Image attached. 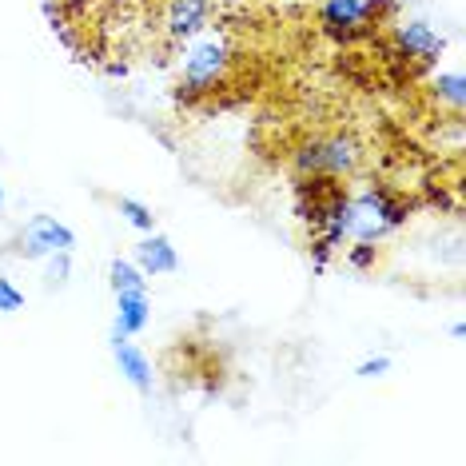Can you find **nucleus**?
Wrapping results in <instances>:
<instances>
[{
    "label": "nucleus",
    "instance_id": "1",
    "mask_svg": "<svg viewBox=\"0 0 466 466\" xmlns=\"http://www.w3.org/2000/svg\"><path fill=\"white\" fill-rule=\"evenodd\" d=\"M231 60L236 52L224 36H196L184 45V56H179V80H176V92L184 104H196V100H208L216 96L219 88L228 84V72H231Z\"/></svg>",
    "mask_w": 466,
    "mask_h": 466
},
{
    "label": "nucleus",
    "instance_id": "2",
    "mask_svg": "<svg viewBox=\"0 0 466 466\" xmlns=\"http://www.w3.org/2000/svg\"><path fill=\"white\" fill-rule=\"evenodd\" d=\"M295 176L307 179H351L363 167V144L351 132H319L291 147Z\"/></svg>",
    "mask_w": 466,
    "mask_h": 466
},
{
    "label": "nucleus",
    "instance_id": "3",
    "mask_svg": "<svg viewBox=\"0 0 466 466\" xmlns=\"http://www.w3.org/2000/svg\"><path fill=\"white\" fill-rule=\"evenodd\" d=\"M355 199V228L351 239L363 243H387L395 231H402L410 224V204L407 196H399L395 187L387 184H367L351 192Z\"/></svg>",
    "mask_w": 466,
    "mask_h": 466
},
{
    "label": "nucleus",
    "instance_id": "4",
    "mask_svg": "<svg viewBox=\"0 0 466 466\" xmlns=\"http://www.w3.org/2000/svg\"><path fill=\"white\" fill-rule=\"evenodd\" d=\"M315 25L335 48H355L379 33L375 16L367 13V0H323Z\"/></svg>",
    "mask_w": 466,
    "mask_h": 466
},
{
    "label": "nucleus",
    "instance_id": "5",
    "mask_svg": "<svg viewBox=\"0 0 466 466\" xmlns=\"http://www.w3.org/2000/svg\"><path fill=\"white\" fill-rule=\"evenodd\" d=\"M390 48L407 65L439 68L442 52H447V36L422 16H399V20H390Z\"/></svg>",
    "mask_w": 466,
    "mask_h": 466
},
{
    "label": "nucleus",
    "instance_id": "6",
    "mask_svg": "<svg viewBox=\"0 0 466 466\" xmlns=\"http://www.w3.org/2000/svg\"><path fill=\"white\" fill-rule=\"evenodd\" d=\"M13 251L25 263H45L52 251H76V231H72L65 219L48 216V211H36V216L16 231Z\"/></svg>",
    "mask_w": 466,
    "mask_h": 466
},
{
    "label": "nucleus",
    "instance_id": "7",
    "mask_svg": "<svg viewBox=\"0 0 466 466\" xmlns=\"http://www.w3.org/2000/svg\"><path fill=\"white\" fill-rule=\"evenodd\" d=\"M216 16V0H167L164 5V36L176 45L204 36Z\"/></svg>",
    "mask_w": 466,
    "mask_h": 466
},
{
    "label": "nucleus",
    "instance_id": "8",
    "mask_svg": "<svg viewBox=\"0 0 466 466\" xmlns=\"http://www.w3.org/2000/svg\"><path fill=\"white\" fill-rule=\"evenodd\" d=\"M108 351H112V363H116V370H120V379L128 383L136 395H152L156 390V370H152V359H147V351L136 339H128V335H116L112 331V339H108Z\"/></svg>",
    "mask_w": 466,
    "mask_h": 466
},
{
    "label": "nucleus",
    "instance_id": "9",
    "mask_svg": "<svg viewBox=\"0 0 466 466\" xmlns=\"http://www.w3.org/2000/svg\"><path fill=\"white\" fill-rule=\"evenodd\" d=\"M132 259H136V268H140L147 279H156V275H176L179 271V251H176V243L167 239L160 228L144 231L140 243H136V251H132Z\"/></svg>",
    "mask_w": 466,
    "mask_h": 466
},
{
    "label": "nucleus",
    "instance_id": "10",
    "mask_svg": "<svg viewBox=\"0 0 466 466\" xmlns=\"http://www.w3.org/2000/svg\"><path fill=\"white\" fill-rule=\"evenodd\" d=\"M116 299V315H112V331L140 339L152 327V299L147 291H128V295H112Z\"/></svg>",
    "mask_w": 466,
    "mask_h": 466
},
{
    "label": "nucleus",
    "instance_id": "11",
    "mask_svg": "<svg viewBox=\"0 0 466 466\" xmlns=\"http://www.w3.org/2000/svg\"><path fill=\"white\" fill-rule=\"evenodd\" d=\"M427 92H431V100L439 104V108L462 116V108H466V76H462V68H431Z\"/></svg>",
    "mask_w": 466,
    "mask_h": 466
},
{
    "label": "nucleus",
    "instance_id": "12",
    "mask_svg": "<svg viewBox=\"0 0 466 466\" xmlns=\"http://www.w3.org/2000/svg\"><path fill=\"white\" fill-rule=\"evenodd\" d=\"M108 291L112 295H128V291H147V275L136 268V259L116 256L108 263Z\"/></svg>",
    "mask_w": 466,
    "mask_h": 466
},
{
    "label": "nucleus",
    "instance_id": "13",
    "mask_svg": "<svg viewBox=\"0 0 466 466\" xmlns=\"http://www.w3.org/2000/svg\"><path fill=\"white\" fill-rule=\"evenodd\" d=\"M116 216L124 219L128 228H136L144 236V231H156V211L144 204V199H136V196H120L116 199Z\"/></svg>",
    "mask_w": 466,
    "mask_h": 466
},
{
    "label": "nucleus",
    "instance_id": "14",
    "mask_svg": "<svg viewBox=\"0 0 466 466\" xmlns=\"http://www.w3.org/2000/svg\"><path fill=\"white\" fill-rule=\"evenodd\" d=\"M383 243H363V239H347L343 243V259L351 271H375L379 268V256H383Z\"/></svg>",
    "mask_w": 466,
    "mask_h": 466
},
{
    "label": "nucleus",
    "instance_id": "15",
    "mask_svg": "<svg viewBox=\"0 0 466 466\" xmlns=\"http://www.w3.org/2000/svg\"><path fill=\"white\" fill-rule=\"evenodd\" d=\"M72 279V251H52L45 259V288L48 291H65Z\"/></svg>",
    "mask_w": 466,
    "mask_h": 466
},
{
    "label": "nucleus",
    "instance_id": "16",
    "mask_svg": "<svg viewBox=\"0 0 466 466\" xmlns=\"http://www.w3.org/2000/svg\"><path fill=\"white\" fill-rule=\"evenodd\" d=\"M390 370H395V359H390V355H367L363 363L355 367V379H363V383H370V379H387Z\"/></svg>",
    "mask_w": 466,
    "mask_h": 466
},
{
    "label": "nucleus",
    "instance_id": "17",
    "mask_svg": "<svg viewBox=\"0 0 466 466\" xmlns=\"http://www.w3.org/2000/svg\"><path fill=\"white\" fill-rule=\"evenodd\" d=\"M16 311H25V291L8 275H0V315H16Z\"/></svg>",
    "mask_w": 466,
    "mask_h": 466
},
{
    "label": "nucleus",
    "instance_id": "18",
    "mask_svg": "<svg viewBox=\"0 0 466 466\" xmlns=\"http://www.w3.org/2000/svg\"><path fill=\"white\" fill-rule=\"evenodd\" d=\"M367 13L375 16L379 28H383V25H390V20L402 16V5H399V0H367Z\"/></svg>",
    "mask_w": 466,
    "mask_h": 466
},
{
    "label": "nucleus",
    "instance_id": "19",
    "mask_svg": "<svg viewBox=\"0 0 466 466\" xmlns=\"http://www.w3.org/2000/svg\"><path fill=\"white\" fill-rule=\"evenodd\" d=\"M447 335H451V343H462V339H466V323H462V319H454V323L447 327Z\"/></svg>",
    "mask_w": 466,
    "mask_h": 466
},
{
    "label": "nucleus",
    "instance_id": "20",
    "mask_svg": "<svg viewBox=\"0 0 466 466\" xmlns=\"http://www.w3.org/2000/svg\"><path fill=\"white\" fill-rule=\"evenodd\" d=\"M5 208H8V192H5V184H0V216H5Z\"/></svg>",
    "mask_w": 466,
    "mask_h": 466
}]
</instances>
